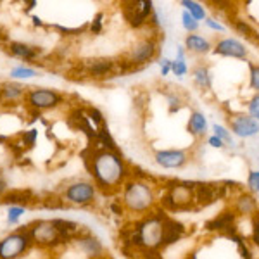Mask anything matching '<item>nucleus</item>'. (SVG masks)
Instances as JSON below:
<instances>
[{"label": "nucleus", "instance_id": "1", "mask_svg": "<svg viewBox=\"0 0 259 259\" xmlns=\"http://www.w3.org/2000/svg\"><path fill=\"white\" fill-rule=\"evenodd\" d=\"M81 156L97 189L111 194L126 183L128 168L119 150L89 147Z\"/></svg>", "mask_w": 259, "mask_h": 259}, {"label": "nucleus", "instance_id": "2", "mask_svg": "<svg viewBox=\"0 0 259 259\" xmlns=\"http://www.w3.org/2000/svg\"><path fill=\"white\" fill-rule=\"evenodd\" d=\"M121 202H123L124 209H128L130 212L147 216L149 212L156 211L157 206L156 190L144 178L126 180V183L123 185Z\"/></svg>", "mask_w": 259, "mask_h": 259}, {"label": "nucleus", "instance_id": "3", "mask_svg": "<svg viewBox=\"0 0 259 259\" xmlns=\"http://www.w3.org/2000/svg\"><path fill=\"white\" fill-rule=\"evenodd\" d=\"M195 185L189 180H169L164 185L159 204L166 211H189L195 207Z\"/></svg>", "mask_w": 259, "mask_h": 259}, {"label": "nucleus", "instance_id": "4", "mask_svg": "<svg viewBox=\"0 0 259 259\" xmlns=\"http://www.w3.org/2000/svg\"><path fill=\"white\" fill-rule=\"evenodd\" d=\"M33 244H38L41 247H57L61 244H68L61 237L59 230L56 228L52 220H38L26 225Z\"/></svg>", "mask_w": 259, "mask_h": 259}, {"label": "nucleus", "instance_id": "5", "mask_svg": "<svg viewBox=\"0 0 259 259\" xmlns=\"http://www.w3.org/2000/svg\"><path fill=\"white\" fill-rule=\"evenodd\" d=\"M157 52H159V41L154 36H145V38L139 40L130 49V52L124 56V59L128 61V64L132 66L133 71H139L145 64H149L150 61L156 59Z\"/></svg>", "mask_w": 259, "mask_h": 259}, {"label": "nucleus", "instance_id": "6", "mask_svg": "<svg viewBox=\"0 0 259 259\" xmlns=\"http://www.w3.org/2000/svg\"><path fill=\"white\" fill-rule=\"evenodd\" d=\"M31 244L28 227H21L0 240V259H18L30 249Z\"/></svg>", "mask_w": 259, "mask_h": 259}, {"label": "nucleus", "instance_id": "7", "mask_svg": "<svg viewBox=\"0 0 259 259\" xmlns=\"http://www.w3.org/2000/svg\"><path fill=\"white\" fill-rule=\"evenodd\" d=\"M154 11L156 9H154L152 0H137V2H124L123 4L124 19H126L130 26H133V28L147 26L149 19Z\"/></svg>", "mask_w": 259, "mask_h": 259}, {"label": "nucleus", "instance_id": "8", "mask_svg": "<svg viewBox=\"0 0 259 259\" xmlns=\"http://www.w3.org/2000/svg\"><path fill=\"white\" fill-rule=\"evenodd\" d=\"M228 130L233 137L249 140L259 135V123L245 112H232L228 114Z\"/></svg>", "mask_w": 259, "mask_h": 259}, {"label": "nucleus", "instance_id": "9", "mask_svg": "<svg viewBox=\"0 0 259 259\" xmlns=\"http://www.w3.org/2000/svg\"><path fill=\"white\" fill-rule=\"evenodd\" d=\"M97 197V187L92 182H74L68 185L64 190V202H69L73 206H89Z\"/></svg>", "mask_w": 259, "mask_h": 259}, {"label": "nucleus", "instance_id": "10", "mask_svg": "<svg viewBox=\"0 0 259 259\" xmlns=\"http://www.w3.org/2000/svg\"><path fill=\"white\" fill-rule=\"evenodd\" d=\"M212 54L221 57H228V59H247L249 49L242 40L235 36H221L212 44Z\"/></svg>", "mask_w": 259, "mask_h": 259}, {"label": "nucleus", "instance_id": "11", "mask_svg": "<svg viewBox=\"0 0 259 259\" xmlns=\"http://www.w3.org/2000/svg\"><path fill=\"white\" fill-rule=\"evenodd\" d=\"M235 221H237V214L233 212V209H225L220 214H216L214 218L207 220L204 223V230L209 233H220V235H225L230 239L235 233H239Z\"/></svg>", "mask_w": 259, "mask_h": 259}, {"label": "nucleus", "instance_id": "12", "mask_svg": "<svg viewBox=\"0 0 259 259\" xmlns=\"http://www.w3.org/2000/svg\"><path fill=\"white\" fill-rule=\"evenodd\" d=\"M154 161L162 169H182L189 164L190 154L185 149H159L154 154Z\"/></svg>", "mask_w": 259, "mask_h": 259}, {"label": "nucleus", "instance_id": "13", "mask_svg": "<svg viewBox=\"0 0 259 259\" xmlns=\"http://www.w3.org/2000/svg\"><path fill=\"white\" fill-rule=\"evenodd\" d=\"M24 99H26L28 106L35 107L36 111L54 109L62 102V95L49 89H31L26 92Z\"/></svg>", "mask_w": 259, "mask_h": 259}, {"label": "nucleus", "instance_id": "14", "mask_svg": "<svg viewBox=\"0 0 259 259\" xmlns=\"http://www.w3.org/2000/svg\"><path fill=\"white\" fill-rule=\"evenodd\" d=\"M187 233V228L182 221L171 218V216H166L164 220V228H162V250L169 245L177 244L178 240L183 239V235Z\"/></svg>", "mask_w": 259, "mask_h": 259}, {"label": "nucleus", "instance_id": "15", "mask_svg": "<svg viewBox=\"0 0 259 259\" xmlns=\"http://www.w3.org/2000/svg\"><path fill=\"white\" fill-rule=\"evenodd\" d=\"M232 209L237 216H250V218H254L259 212V200L250 192H242L233 199Z\"/></svg>", "mask_w": 259, "mask_h": 259}, {"label": "nucleus", "instance_id": "16", "mask_svg": "<svg viewBox=\"0 0 259 259\" xmlns=\"http://www.w3.org/2000/svg\"><path fill=\"white\" fill-rule=\"evenodd\" d=\"M85 71L94 78H104L107 74H116V61L111 57H95L85 62Z\"/></svg>", "mask_w": 259, "mask_h": 259}, {"label": "nucleus", "instance_id": "17", "mask_svg": "<svg viewBox=\"0 0 259 259\" xmlns=\"http://www.w3.org/2000/svg\"><path fill=\"white\" fill-rule=\"evenodd\" d=\"M183 47L189 54H194V56H207V54L212 52V44L209 38H206L204 35H199V33H192V35H187L185 40H183Z\"/></svg>", "mask_w": 259, "mask_h": 259}, {"label": "nucleus", "instance_id": "18", "mask_svg": "<svg viewBox=\"0 0 259 259\" xmlns=\"http://www.w3.org/2000/svg\"><path fill=\"white\" fill-rule=\"evenodd\" d=\"M76 244H78V247H80L81 252H85L90 259L102 257L104 254H106V249H104L102 242H100L92 232H87L85 235L78 237Z\"/></svg>", "mask_w": 259, "mask_h": 259}, {"label": "nucleus", "instance_id": "19", "mask_svg": "<svg viewBox=\"0 0 259 259\" xmlns=\"http://www.w3.org/2000/svg\"><path fill=\"white\" fill-rule=\"evenodd\" d=\"M187 132L190 133L194 139H207V132H209V123H207V118L204 112L200 111H192L189 116V121H187Z\"/></svg>", "mask_w": 259, "mask_h": 259}, {"label": "nucleus", "instance_id": "20", "mask_svg": "<svg viewBox=\"0 0 259 259\" xmlns=\"http://www.w3.org/2000/svg\"><path fill=\"white\" fill-rule=\"evenodd\" d=\"M192 81L200 92H209L212 89V74L209 66L204 62H197L192 68Z\"/></svg>", "mask_w": 259, "mask_h": 259}, {"label": "nucleus", "instance_id": "21", "mask_svg": "<svg viewBox=\"0 0 259 259\" xmlns=\"http://www.w3.org/2000/svg\"><path fill=\"white\" fill-rule=\"evenodd\" d=\"M230 26L235 30L237 35H240L242 38H245V41L259 45V31L249 23V21L240 19V18H233V19H230Z\"/></svg>", "mask_w": 259, "mask_h": 259}, {"label": "nucleus", "instance_id": "22", "mask_svg": "<svg viewBox=\"0 0 259 259\" xmlns=\"http://www.w3.org/2000/svg\"><path fill=\"white\" fill-rule=\"evenodd\" d=\"M35 200V195H33L31 190H11L0 199L2 204H11V206H30Z\"/></svg>", "mask_w": 259, "mask_h": 259}, {"label": "nucleus", "instance_id": "23", "mask_svg": "<svg viewBox=\"0 0 259 259\" xmlns=\"http://www.w3.org/2000/svg\"><path fill=\"white\" fill-rule=\"evenodd\" d=\"M9 52L14 57H19V59L35 61L36 57L41 54V50H40V47H33V45L21 44V41H11V44H9Z\"/></svg>", "mask_w": 259, "mask_h": 259}, {"label": "nucleus", "instance_id": "24", "mask_svg": "<svg viewBox=\"0 0 259 259\" xmlns=\"http://www.w3.org/2000/svg\"><path fill=\"white\" fill-rule=\"evenodd\" d=\"M23 95H26V89L19 83H4L0 87V100H7V102H14V100H19Z\"/></svg>", "mask_w": 259, "mask_h": 259}, {"label": "nucleus", "instance_id": "25", "mask_svg": "<svg viewBox=\"0 0 259 259\" xmlns=\"http://www.w3.org/2000/svg\"><path fill=\"white\" fill-rule=\"evenodd\" d=\"M161 92L164 94L166 102H168L169 114H175V112H178L183 106H185V100H183L182 94L178 92V89L173 90V89H169V87H164V89H162Z\"/></svg>", "mask_w": 259, "mask_h": 259}, {"label": "nucleus", "instance_id": "26", "mask_svg": "<svg viewBox=\"0 0 259 259\" xmlns=\"http://www.w3.org/2000/svg\"><path fill=\"white\" fill-rule=\"evenodd\" d=\"M180 6L183 7V11L189 12V14H190L195 21H199V23L207 18L206 7H204L200 2H197V0H182V2H180Z\"/></svg>", "mask_w": 259, "mask_h": 259}, {"label": "nucleus", "instance_id": "27", "mask_svg": "<svg viewBox=\"0 0 259 259\" xmlns=\"http://www.w3.org/2000/svg\"><path fill=\"white\" fill-rule=\"evenodd\" d=\"M211 132H212V135H216L218 139L223 140L225 144H227V147H233V145H235V137L232 135V132H230L228 126H225V124L212 123Z\"/></svg>", "mask_w": 259, "mask_h": 259}, {"label": "nucleus", "instance_id": "28", "mask_svg": "<svg viewBox=\"0 0 259 259\" xmlns=\"http://www.w3.org/2000/svg\"><path fill=\"white\" fill-rule=\"evenodd\" d=\"M171 74H175L178 80H183L189 74L187 59H171Z\"/></svg>", "mask_w": 259, "mask_h": 259}, {"label": "nucleus", "instance_id": "29", "mask_svg": "<svg viewBox=\"0 0 259 259\" xmlns=\"http://www.w3.org/2000/svg\"><path fill=\"white\" fill-rule=\"evenodd\" d=\"M180 19H182V26L183 30H185L189 35H192V33H197L199 28H200V23L199 21H195L192 16L189 14L187 11H182V16H180Z\"/></svg>", "mask_w": 259, "mask_h": 259}, {"label": "nucleus", "instance_id": "30", "mask_svg": "<svg viewBox=\"0 0 259 259\" xmlns=\"http://www.w3.org/2000/svg\"><path fill=\"white\" fill-rule=\"evenodd\" d=\"M249 87L259 94V64L249 62Z\"/></svg>", "mask_w": 259, "mask_h": 259}, {"label": "nucleus", "instance_id": "31", "mask_svg": "<svg viewBox=\"0 0 259 259\" xmlns=\"http://www.w3.org/2000/svg\"><path fill=\"white\" fill-rule=\"evenodd\" d=\"M245 185H247V190L250 194H259V169H250L249 175H247V182H245Z\"/></svg>", "mask_w": 259, "mask_h": 259}, {"label": "nucleus", "instance_id": "32", "mask_svg": "<svg viewBox=\"0 0 259 259\" xmlns=\"http://www.w3.org/2000/svg\"><path fill=\"white\" fill-rule=\"evenodd\" d=\"M245 109H247V114L250 116V118L256 119L259 123V94H254L252 97L247 100Z\"/></svg>", "mask_w": 259, "mask_h": 259}, {"label": "nucleus", "instance_id": "33", "mask_svg": "<svg viewBox=\"0 0 259 259\" xmlns=\"http://www.w3.org/2000/svg\"><path fill=\"white\" fill-rule=\"evenodd\" d=\"M204 26H206L207 30L214 31V33H225V31H227V26H225V24H221V21H218L216 18H211V16H207V18L204 19Z\"/></svg>", "mask_w": 259, "mask_h": 259}, {"label": "nucleus", "instance_id": "34", "mask_svg": "<svg viewBox=\"0 0 259 259\" xmlns=\"http://www.w3.org/2000/svg\"><path fill=\"white\" fill-rule=\"evenodd\" d=\"M36 137H38V130H35V128L21 133V139H23V147L31 149L33 145H35V142H36Z\"/></svg>", "mask_w": 259, "mask_h": 259}, {"label": "nucleus", "instance_id": "35", "mask_svg": "<svg viewBox=\"0 0 259 259\" xmlns=\"http://www.w3.org/2000/svg\"><path fill=\"white\" fill-rule=\"evenodd\" d=\"M41 206L47 207V209H64L66 202L59 197H47L45 200H41Z\"/></svg>", "mask_w": 259, "mask_h": 259}, {"label": "nucleus", "instance_id": "36", "mask_svg": "<svg viewBox=\"0 0 259 259\" xmlns=\"http://www.w3.org/2000/svg\"><path fill=\"white\" fill-rule=\"evenodd\" d=\"M11 76H14V78H31V76H36V71L31 69V68L19 66V68H14L11 71Z\"/></svg>", "mask_w": 259, "mask_h": 259}, {"label": "nucleus", "instance_id": "37", "mask_svg": "<svg viewBox=\"0 0 259 259\" xmlns=\"http://www.w3.org/2000/svg\"><path fill=\"white\" fill-rule=\"evenodd\" d=\"M87 116H89L90 121H94L95 124H99V128L106 124V121H104V116L100 114V111L95 109V107H89V109H87Z\"/></svg>", "mask_w": 259, "mask_h": 259}, {"label": "nucleus", "instance_id": "38", "mask_svg": "<svg viewBox=\"0 0 259 259\" xmlns=\"http://www.w3.org/2000/svg\"><path fill=\"white\" fill-rule=\"evenodd\" d=\"M23 214H24V207L11 206V207H9V216H7V221H9V225H16V223H18V220H19Z\"/></svg>", "mask_w": 259, "mask_h": 259}, {"label": "nucleus", "instance_id": "39", "mask_svg": "<svg viewBox=\"0 0 259 259\" xmlns=\"http://www.w3.org/2000/svg\"><path fill=\"white\" fill-rule=\"evenodd\" d=\"M102 19H104V12H97L94 21L90 23V31L94 33V35H99V33L102 31V24H104Z\"/></svg>", "mask_w": 259, "mask_h": 259}, {"label": "nucleus", "instance_id": "40", "mask_svg": "<svg viewBox=\"0 0 259 259\" xmlns=\"http://www.w3.org/2000/svg\"><path fill=\"white\" fill-rule=\"evenodd\" d=\"M52 28H56L57 31H61L62 35H68V36H71V35H80V33H83L87 30V26H80V28H64V26H59V24H54Z\"/></svg>", "mask_w": 259, "mask_h": 259}, {"label": "nucleus", "instance_id": "41", "mask_svg": "<svg viewBox=\"0 0 259 259\" xmlns=\"http://www.w3.org/2000/svg\"><path fill=\"white\" fill-rule=\"evenodd\" d=\"M159 73H161V76L162 78H166V76H169L171 74V59L169 57H161L159 59Z\"/></svg>", "mask_w": 259, "mask_h": 259}, {"label": "nucleus", "instance_id": "42", "mask_svg": "<svg viewBox=\"0 0 259 259\" xmlns=\"http://www.w3.org/2000/svg\"><path fill=\"white\" fill-rule=\"evenodd\" d=\"M206 144L209 145V147H212V149H227V144H225L221 139H218L216 135H207Z\"/></svg>", "mask_w": 259, "mask_h": 259}, {"label": "nucleus", "instance_id": "43", "mask_svg": "<svg viewBox=\"0 0 259 259\" xmlns=\"http://www.w3.org/2000/svg\"><path fill=\"white\" fill-rule=\"evenodd\" d=\"M140 259H164L161 250L150 249V250H140Z\"/></svg>", "mask_w": 259, "mask_h": 259}, {"label": "nucleus", "instance_id": "44", "mask_svg": "<svg viewBox=\"0 0 259 259\" xmlns=\"http://www.w3.org/2000/svg\"><path fill=\"white\" fill-rule=\"evenodd\" d=\"M252 242L259 247V212L252 218Z\"/></svg>", "mask_w": 259, "mask_h": 259}, {"label": "nucleus", "instance_id": "45", "mask_svg": "<svg viewBox=\"0 0 259 259\" xmlns=\"http://www.w3.org/2000/svg\"><path fill=\"white\" fill-rule=\"evenodd\" d=\"M109 209L114 212V214L121 216V214H123V211H124V206H123V202H121V200H114V202L109 204Z\"/></svg>", "mask_w": 259, "mask_h": 259}, {"label": "nucleus", "instance_id": "46", "mask_svg": "<svg viewBox=\"0 0 259 259\" xmlns=\"http://www.w3.org/2000/svg\"><path fill=\"white\" fill-rule=\"evenodd\" d=\"M187 50L183 45H177V56H175V59H187Z\"/></svg>", "mask_w": 259, "mask_h": 259}, {"label": "nucleus", "instance_id": "47", "mask_svg": "<svg viewBox=\"0 0 259 259\" xmlns=\"http://www.w3.org/2000/svg\"><path fill=\"white\" fill-rule=\"evenodd\" d=\"M7 189H9V187H7V182L2 177H0V199H2L4 195L7 194Z\"/></svg>", "mask_w": 259, "mask_h": 259}, {"label": "nucleus", "instance_id": "48", "mask_svg": "<svg viewBox=\"0 0 259 259\" xmlns=\"http://www.w3.org/2000/svg\"><path fill=\"white\" fill-rule=\"evenodd\" d=\"M33 24H35V26H44V21H41L38 16H33Z\"/></svg>", "mask_w": 259, "mask_h": 259}, {"label": "nucleus", "instance_id": "49", "mask_svg": "<svg viewBox=\"0 0 259 259\" xmlns=\"http://www.w3.org/2000/svg\"><path fill=\"white\" fill-rule=\"evenodd\" d=\"M35 6H36V2H35V0H31V2H26V11H31Z\"/></svg>", "mask_w": 259, "mask_h": 259}, {"label": "nucleus", "instance_id": "50", "mask_svg": "<svg viewBox=\"0 0 259 259\" xmlns=\"http://www.w3.org/2000/svg\"><path fill=\"white\" fill-rule=\"evenodd\" d=\"M97 259H112V257H109V256H107V254H104L102 257H97Z\"/></svg>", "mask_w": 259, "mask_h": 259}, {"label": "nucleus", "instance_id": "51", "mask_svg": "<svg viewBox=\"0 0 259 259\" xmlns=\"http://www.w3.org/2000/svg\"><path fill=\"white\" fill-rule=\"evenodd\" d=\"M257 162H259V156H257Z\"/></svg>", "mask_w": 259, "mask_h": 259}, {"label": "nucleus", "instance_id": "52", "mask_svg": "<svg viewBox=\"0 0 259 259\" xmlns=\"http://www.w3.org/2000/svg\"><path fill=\"white\" fill-rule=\"evenodd\" d=\"M0 36H2V33H0Z\"/></svg>", "mask_w": 259, "mask_h": 259}]
</instances>
